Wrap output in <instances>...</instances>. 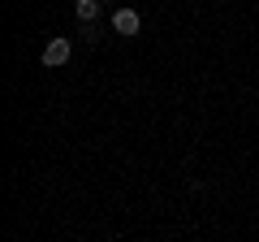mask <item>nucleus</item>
Instances as JSON below:
<instances>
[{
    "instance_id": "nucleus-1",
    "label": "nucleus",
    "mask_w": 259,
    "mask_h": 242,
    "mask_svg": "<svg viewBox=\"0 0 259 242\" xmlns=\"http://www.w3.org/2000/svg\"><path fill=\"white\" fill-rule=\"evenodd\" d=\"M69 52H74V44H69V39H65V35H56L52 44L44 48V65H48V69L65 65V61H69Z\"/></svg>"
},
{
    "instance_id": "nucleus-2",
    "label": "nucleus",
    "mask_w": 259,
    "mask_h": 242,
    "mask_svg": "<svg viewBox=\"0 0 259 242\" xmlns=\"http://www.w3.org/2000/svg\"><path fill=\"white\" fill-rule=\"evenodd\" d=\"M112 26H117V35L134 39V35H139V30H143V18H139V13H134V9H117V13H112Z\"/></svg>"
},
{
    "instance_id": "nucleus-3",
    "label": "nucleus",
    "mask_w": 259,
    "mask_h": 242,
    "mask_svg": "<svg viewBox=\"0 0 259 242\" xmlns=\"http://www.w3.org/2000/svg\"><path fill=\"white\" fill-rule=\"evenodd\" d=\"M74 13L82 26H95V18H100V0H74Z\"/></svg>"
}]
</instances>
